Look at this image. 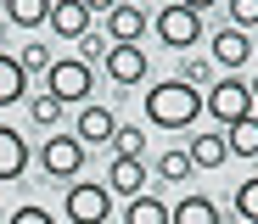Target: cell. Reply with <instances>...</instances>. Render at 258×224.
Returning a JSON list of instances; mask_svg holds the SVG:
<instances>
[{"label": "cell", "mask_w": 258, "mask_h": 224, "mask_svg": "<svg viewBox=\"0 0 258 224\" xmlns=\"http://www.w3.org/2000/svg\"><path fill=\"white\" fill-rule=\"evenodd\" d=\"M185 152H191V163H197V168H219V163L230 157L225 134H191V146H185Z\"/></svg>", "instance_id": "ac0fdd59"}, {"label": "cell", "mask_w": 258, "mask_h": 224, "mask_svg": "<svg viewBox=\"0 0 258 224\" xmlns=\"http://www.w3.org/2000/svg\"><path fill=\"white\" fill-rule=\"evenodd\" d=\"M0 224H6V207H0Z\"/></svg>", "instance_id": "4dcf8cb0"}, {"label": "cell", "mask_w": 258, "mask_h": 224, "mask_svg": "<svg viewBox=\"0 0 258 224\" xmlns=\"http://www.w3.org/2000/svg\"><path fill=\"white\" fill-rule=\"evenodd\" d=\"M112 6H118V0H84V12H90V17H96V12H112Z\"/></svg>", "instance_id": "83f0119b"}, {"label": "cell", "mask_w": 258, "mask_h": 224, "mask_svg": "<svg viewBox=\"0 0 258 224\" xmlns=\"http://www.w3.org/2000/svg\"><path fill=\"white\" fill-rule=\"evenodd\" d=\"M28 112H34V123H39V129H56V123H62V101L51 96V90H45V96H34V101H28Z\"/></svg>", "instance_id": "603a6c76"}, {"label": "cell", "mask_w": 258, "mask_h": 224, "mask_svg": "<svg viewBox=\"0 0 258 224\" xmlns=\"http://www.w3.org/2000/svg\"><path fill=\"white\" fill-rule=\"evenodd\" d=\"M180 84H191V90H208V84H213V62H202V56H185V62H180Z\"/></svg>", "instance_id": "cb8c5ba5"}, {"label": "cell", "mask_w": 258, "mask_h": 224, "mask_svg": "<svg viewBox=\"0 0 258 224\" xmlns=\"http://www.w3.org/2000/svg\"><path fill=\"white\" fill-rule=\"evenodd\" d=\"M202 112H213V123H236V118H252V96H247V79H219V84H208V96H202Z\"/></svg>", "instance_id": "5b68a950"}, {"label": "cell", "mask_w": 258, "mask_h": 224, "mask_svg": "<svg viewBox=\"0 0 258 224\" xmlns=\"http://www.w3.org/2000/svg\"><path fill=\"white\" fill-rule=\"evenodd\" d=\"M180 6H191V12H208V6H219V0H180Z\"/></svg>", "instance_id": "f1b7e54d"}, {"label": "cell", "mask_w": 258, "mask_h": 224, "mask_svg": "<svg viewBox=\"0 0 258 224\" xmlns=\"http://www.w3.org/2000/svg\"><path fill=\"white\" fill-rule=\"evenodd\" d=\"M191 174H197L191 152H163V157H157V179H168V185H185Z\"/></svg>", "instance_id": "ffe728a7"}, {"label": "cell", "mask_w": 258, "mask_h": 224, "mask_svg": "<svg viewBox=\"0 0 258 224\" xmlns=\"http://www.w3.org/2000/svg\"><path fill=\"white\" fill-rule=\"evenodd\" d=\"M45 90H51L62 107H84L90 90H96V73H90L84 56H56V62L45 67Z\"/></svg>", "instance_id": "7a4b0ae2"}, {"label": "cell", "mask_w": 258, "mask_h": 224, "mask_svg": "<svg viewBox=\"0 0 258 224\" xmlns=\"http://www.w3.org/2000/svg\"><path fill=\"white\" fill-rule=\"evenodd\" d=\"M39 174H45V179H68V185H73V179L84 174V146L73 140V134H45V146H39Z\"/></svg>", "instance_id": "277c9868"}, {"label": "cell", "mask_w": 258, "mask_h": 224, "mask_svg": "<svg viewBox=\"0 0 258 224\" xmlns=\"http://www.w3.org/2000/svg\"><path fill=\"white\" fill-rule=\"evenodd\" d=\"M28 163H34L28 140H23L12 123H0V179H23V174H28Z\"/></svg>", "instance_id": "4fadbf2b"}, {"label": "cell", "mask_w": 258, "mask_h": 224, "mask_svg": "<svg viewBox=\"0 0 258 224\" xmlns=\"http://www.w3.org/2000/svg\"><path fill=\"white\" fill-rule=\"evenodd\" d=\"M247 96H252V107H258V73H252V79H247Z\"/></svg>", "instance_id": "f546056e"}, {"label": "cell", "mask_w": 258, "mask_h": 224, "mask_svg": "<svg viewBox=\"0 0 258 224\" xmlns=\"http://www.w3.org/2000/svg\"><path fill=\"white\" fill-rule=\"evenodd\" d=\"M225 146H230V157H258V118H236L225 129Z\"/></svg>", "instance_id": "d6986e66"}, {"label": "cell", "mask_w": 258, "mask_h": 224, "mask_svg": "<svg viewBox=\"0 0 258 224\" xmlns=\"http://www.w3.org/2000/svg\"><path fill=\"white\" fill-rule=\"evenodd\" d=\"M62 207H68V224H107L112 218V191L96 185V179H73Z\"/></svg>", "instance_id": "8992f818"}, {"label": "cell", "mask_w": 258, "mask_h": 224, "mask_svg": "<svg viewBox=\"0 0 258 224\" xmlns=\"http://www.w3.org/2000/svg\"><path fill=\"white\" fill-rule=\"evenodd\" d=\"M123 224H168V202L163 196H129V207H123Z\"/></svg>", "instance_id": "9a60e30c"}, {"label": "cell", "mask_w": 258, "mask_h": 224, "mask_svg": "<svg viewBox=\"0 0 258 224\" xmlns=\"http://www.w3.org/2000/svg\"><path fill=\"white\" fill-rule=\"evenodd\" d=\"M45 23H51L56 39H73V45L90 34V12H84V0H51V17H45Z\"/></svg>", "instance_id": "8fae6325"}, {"label": "cell", "mask_w": 258, "mask_h": 224, "mask_svg": "<svg viewBox=\"0 0 258 224\" xmlns=\"http://www.w3.org/2000/svg\"><path fill=\"white\" fill-rule=\"evenodd\" d=\"M112 134H118L112 107H96V101L79 107V123H73V140H79V146H112Z\"/></svg>", "instance_id": "52a82bcc"}, {"label": "cell", "mask_w": 258, "mask_h": 224, "mask_svg": "<svg viewBox=\"0 0 258 224\" xmlns=\"http://www.w3.org/2000/svg\"><path fill=\"white\" fill-rule=\"evenodd\" d=\"M202 118V90H191V84H180V79H163V84H152L146 90V123L152 129H191Z\"/></svg>", "instance_id": "6da1fadb"}, {"label": "cell", "mask_w": 258, "mask_h": 224, "mask_svg": "<svg viewBox=\"0 0 258 224\" xmlns=\"http://www.w3.org/2000/svg\"><path fill=\"white\" fill-rule=\"evenodd\" d=\"M168 224H219V207H213L208 196H180L174 207H168Z\"/></svg>", "instance_id": "5bb4252c"}, {"label": "cell", "mask_w": 258, "mask_h": 224, "mask_svg": "<svg viewBox=\"0 0 258 224\" xmlns=\"http://www.w3.org/2000/svg\"><path fill=\"white\" fill-rule=\"evenodd\" d=\"M17 67H23V73H45V67H51V45H23V51H17Z\"/></svg>", "instance_id": "d4e9b609"}, {"label": "cell", "mask_w": 258, "mask_h": 224, "mask_svg": "<svg viewBox=\"0 0 258 224\" xmlns=\"http://www.w3.org/2000/svg\"><path fill=\"white\" fill-rule=\"evenodd\" d=\"M252 62V34L247 28H219L213 34V67H225V73H236V67H247Z\"/></svg>", "instance_id": "9c48e42d"}, {"label": "cell", "mask_w": 258, "mask_h": 224, "mask_svg": "<svg viewBox=\"0 0 258 224\" xmlns=\"http://www.w3.org/2000/svg\"><path fill=\"white\" fill-rule=\"evenodd\" d=\"M23 96H28V73L17 67V56L0 51V107H12V101H23Z\"/></svg>", "instance_id": "e0dca14e"}, {"label": "cell", "mask_w": 258, "mask_h": 224, "mask_svg": "<svg viewBox=\"0 0 258 224\" xmlns=\"http://www.w3.org/2000/svg\"><path fill=\"white\" fill-rule=\"evenodd\" d=\"M101 67H107V79H112V84H141V79L152 73V62H146L141 45H107Z\"/></svg>", "instance_id": "ba28073f"}, {"label": "cell", "mask_w": 258, "mask_h": 224, "mask_svg": "<svg viewBox=\"0 0 258 224\" xmlns=\"http://www.w3.org/2000/svg\"><path fill=\"white\" fill-rule=\"evenodd\" d=\"M146 28H152L146 6H129V0H118V6L107 12V39H112V45H141Z\"/></svg>", "instance_id": "30bf717a"}, {"label": "cell", "mask_w": 258, "mask_h": 224, "mask_svg": "<svg viewBox=\"0 0 258 224\" xmlns=\"http://www.w3.org/2000/svg\"><path fill=\"white\" fill-rule=\"evenodd\" d=\"M6 6V23H17V28H45V17H51V0H0Z\"/></svg>", "instance_id": "2e32d148"}, {"label": "cell", "mask_w": 258, "mask_h": 224, "mask_svg": "<svg viewBox=\"0 0 258 224\" xmlns=\"http://www.w3.org/2000/svg\"><path fill=\"white\" fill-rule=\"evenodd\" d=\"M152 28H157V39L168 45V51H191V45L202 39V12H191V6H180V0H168V6L152 17Z\"/></svg>", "instance_id": "3957f363"}, {"label": "cell", "mask_w": 258, "mask_h": 224, "mask_svg": "<svg viewBox=\"0 0 258 224\" xmlns=\"http://www.w3.org/2000/svg\"><path fill=\"white\" fill-rule=\"evenodd\" d=\"M112 152H118V157H141V152H146V134H141V123H118V134H112Z\"/></svg>", "instance_id": "7402d4cb"}, {"label": "cell", "mask_w": 258, "mask_h": 224, "mask_svg": "<svg viewBox=\"0 0 258 224\" xmlns=\"http://www.w3.org/2000/svg\"><path fill=\"white\" fill-rule=\"evenodd\" d=\"M230 207H236V218H241V224H258V174H252V179H241V185L230 191Z\"/></svg>", "instance_id": "44dd1931"}, {"label": "cell", "mask_w": 258, "mask_h": 224, "mask_svg": "<svg viewBox=\"0 0 258 224\" xmlns=\"http://www.w3.org/2000/svg\"><path fill=\"white\" fill-rule=\"evenodd\" d=\"M146 157H112V168H107V191L112 196H141V185H146Z\"/></svg>", "instance_id": "7c38bea8"}, {"label": "cell", "mask_w": 258, "mask_h": 224, "mask_svg": "<svg viewBox=\"0 0 258 224\" xmlns=\"http://www.w3.org/2000/svg\"><path fill=\"white\" fill-rule=\"evenodd\" d=\"M230 28H258V0H230Z\"/></svg>", "instance_id": "484cf974"}, {"label": "cell", "mask_w": 258, "mask_h": 224, "mask_svg": "<svg viewBox=\"0 0 258 224\" xmlns=\"http://www.w3.org/2000/svg\"><path fill=\"white\" fill-rule=\"evenodd\" d=\"M6 224H51V213H45V207H34V202H23V207H17Z\"/></svg>", "instance_id": "4316f807"}]
</instances>
